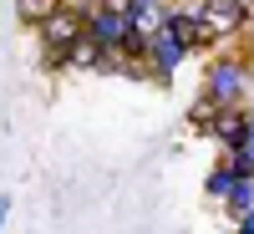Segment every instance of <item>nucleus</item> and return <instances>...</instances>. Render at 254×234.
I'll return each mask as SVG.
<instances>
[{
    "label": "nucleus",
    "mask_w": 254,
    "mask_h": 234,
    "mask_svg": "<svg viewBox=\"0 0 254 234\" xmlns=\"http://www.w3.org/2000/svg\"><path fill=\"white\" fill-rule=\"evenodd\" d=\"M183 56H188V41L178 36V26H173V20H163V26L147 36V61L158 67V77H173Z\"/></svg>",
    "instance_id": "2"
},
{
    "label": "nucleus",
    "mask_w": 254,
    "mask_h": 234,
    "mask_svg": "<svg viewBox=\"0 0 254 234\" xmlns=\"http://www.w3.org/2000/svg\"><path fill=\"white\" fill-rule=\"evenodd\" d=\"M61 5H66V0H15V20H20V26H31V31H41Z\"/></svg>",
    "instance_id": "8"
},
{
    "label": "nucleus",
    "mask_w": 254,
    "mask_h": 234,
    "mask_svg": "<svg viewBox=\"0 0 254 234\" xmlns=\"http://www.w3.org/2000/svg\"><path fill=\"white\" fill-rule=\"evenodd\" d=\"M87 36H92V41H102L107 51H122V46H127V36H132V20H127L122 10L97 5V10L87 15Z\"/></svg>",
    "instance_id": "5"
},
{
    "label": "nucleus",
    "mask_w": 254,
    "mask_h": 234,
    "mask_svg": "<svg viewBox=\"0 0 254 234\" xmlns=\"http://www.w3.org/2000/svg\"><path fill=\"white\" fill-rule=\"evenodd\" d=\"M127 20H132V31H137V36L147 41V36H153V31L163 26V20H168V15L158 10V0H132V10H127Z\"/></svg>",
    "instance_id": "9"
},
{
    "label": "nucleus",
    "mask_w": 254,
    "mask_h": 234,
    "mask_svg": "<svg viewBox=\"0 0 254 234\" xmlns=\"http://www.w3.org/2000/svg\"><path fill=\"white\" fill-rule=\"evenodd\" d=\"M5 214H10V194H0V229H5Z\"/></svg>",
    "instance_id": "14"
},
{
    "label": "nucleus",
    "mask_w": 254,
    "mask_h": 234,
    "mask_svg": "<svg viewBox=\"0 0 254 234\" xmlns=\"http://www.w3.org/2000/svg\"><path fill=\"white\" fill-rule=\"evenodd\" d=\"M102 5H107V10H122V15H127V10H132V0H102Z\"/></svg>",
    "instance_id": "13"
},
{
    "label": "nucleus",
    "mask_w": 254,
    "mask_h": 234,
    "mask_svg": "<svg viewBox=\"0 0 254 234\" xmlns=\"http://www.w3.org/2000/svg\"><path fill=\"white\" fill-rule=\"evenodd\" d=\"M239 234H254V214H244V219H239Z\"/></svg>",
    "instance_id": "15"
},
{
    "label": "nucleus",
    "mask_w": 254,
    "mask_h": 234,
    "mask_svg": "<svg viewBox=\"0 0 254 234\" xmlns=\"http://www.w3.org/2000/svg\"><path fill=\"white\" fill-rule=\"evenodd\" d=\"M87 36V15L81 10H71V5H61L46 26H41V41H46V51H51V61H66V51L76 46V41Z\"/></svg>",
    "instance_id": "1"
},
{
    "label": "nucleus",
    "mask_w": 254,
    "mask_h": 234,
    "mask_svg": "<svg viewBox=\"0 0 254 234\" xmlns=\"http://www.w3.org/2000/svg\"><path fill=\"white\" fill-rule=\"evenodd\" d=\"M229 214L234 219L254 214V178H234V188H229Z\"/></svg>",
    "instance_id": "10"
},
{
    "label": "nucleus",
    "mask_w": 254,
    "mask_h": 234,
    "mask_svg": "<svg viewBox=\"0 0 254 234\" xmlns=\"http://www.w3.org/2000/svg\"><path fill=\"white\" fill-rule=\"evenodd\" d=\"M219 112H224V102H214V97L203 92V97L193 102V112H188V127H203V133H208V127L219 122Z\"/></svg>",
    "instance_id": "11"
},
{
    "label": "nucleus",
    "mask_w": 254,
    "mask_h": 234,
    "mask_svg": "<svg viewBox=\"0 0 254 234\" xmlns=\"http://www.w3.org/2000/svg\"><path fill=\"white\" fill-rule=\"evenodd\" d=\"M198 20L214 31V41H224V36H234L244 20H249V5H244V0H203Z\"/></svg>",
    "instance_id": "4"
},
{
    "label": "nucleus",
    "mask_w": 254,
    "mask_h": 234,
    "mask_svg": "<svg viewBox=\"0 0 254 234\" xmlns=\"http://www.w3.org/2000/svg\"><path fill=\"white\" fill-rule=\"evenodd\" d=\"M234 168H219V173H208V194H214V199H229V188H234Z\"/></svg>",
    "instance_id": "12"
},
{
    "label": "nucleus",
    "mask_w": 254,
    "mask_h": 234,
    "mask_svg": "<svg viewBox=\"0 0 254 234\" xmlns=\"http://www.w3.org/2000/svg\"><path fill=\"white\" fill-rule=\"evenodd\" d=\"M244 127H249V112H239V107H224V112H219V122L208 127V133H214L224 148H239V143H244Z\"/></svg>",
    "instance_id": "7"
},
{
    "label": "nucleus",
    "mask_w": 254,
    "mask_h": 234,
    "mask_svg": "<svg viewBox=\"0 0 254 234\" xmlns=\"http://www.w3.org/2000/svg\"><path fill=\"white\" fill-rule=\"evenodd\" d=\"M249 92V72L244 61H214L208 67V97L224 102V107H239V97Z\"/></svg>",
    "instance_id": "3"
},
{
    "label": "nucleus",
    "mask_w": 254,
    "mask_h": 234,
    "mask_svg": "<svg viewBox=\"0 0 254 234\" xmlns=\"http://www.w3.org/2000/svg\"><path fill=\"white\" fill-rule=\"evenodd\" d=\"M107 46H102V41H92V36H81L76 46L66 51V61H61V67H71V72H107Z\"/></svg>",
    "instance_id": "6"
}]
</instances>
